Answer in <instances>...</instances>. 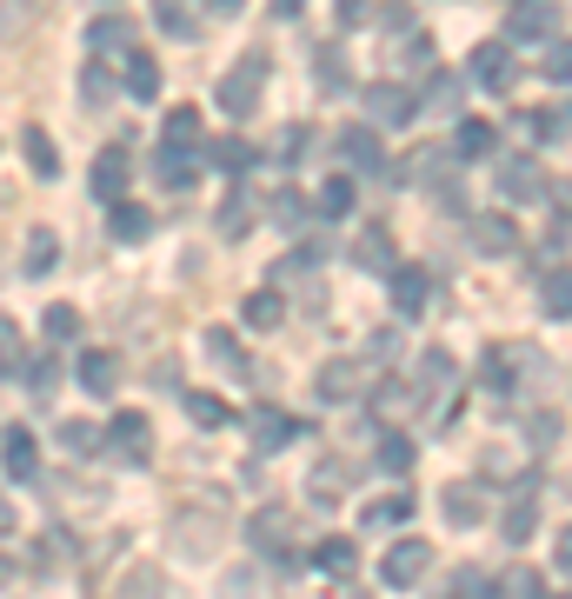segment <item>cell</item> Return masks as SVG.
<instances>
[{
    "mask_svg": "<svg viewBox=\"0 0 572 599\" xmlns=\"http://www.w3.org/2000/svg\"><path fill=\"white\" fill-rule=\"evenodd\" d=\"M200 140V107H173L167 113V147H193Z\"/></svg>",
    "mask_w": 572,
    "mask_h": 599,
    "instance_id": "cell-43",
    "label": "cell"
},
{
    "mask_svg": "<svg viewBox=\"0 0 572 599\" xmlns=\"http://www.w3.org/2000/svg\"><path fill=\"white\" fill-rule=\"evenodd\" d=\"M300 7H307V0H273V13H280V20H293Z\"/></svg>",
    "mask_w": 572,
    "mask_h": 599,
    "instance_id": "cell-59",
    "label": "cell"
},
{
    "mask_svg": "<svg viewBox=\"0 0 572 599\" xmlns=\"http://www.w3.org/2000/svg\"><path fill=\"white\" fill-rule=\"evenodd\" d=\"M506 33H513V40H553V33H560V7H553V0H520L513 20H506Z\"/></svg>",
    "mask_w": 572,
    "mask_h": 599,
    "instance_id": "cell-11",
    "label": "cell"
},
{
    "mask_svg": "<svg viewBox=\"0 0 572 599\" xmlns=\"http://www.w3.org/2000/svg\"><path fill=\"white\" fill-rule=\"evenodd\" d=\"M207 353H213L227 373H247V353L233 347V333H227V327H213V333H207Z\"/></svg>",
    "mask_w": 572,
    "mask_h": 599,
    "instance_id": "cell-46",
    "label": "cell"
},
{
    "mask_svg": "<svg viewBox=\"0 0 572 599\" xmlns=\"http://www.w3.org/2000/svg\"><path fill=\"white\" fill-rule=\"evenodd\" d=\"M340 160H353V167H367V173H387V153H380V133H373V127H347V133H340Z\"/></svg>",
    "mask_w": 572,
    "mask_h": 599,
    "instance_id": "cell-18",
    "label": "cell"
},
{
    "mask_svg": "<svg viewBox=\"0 0 572 599\" xmlns=\"http://www.w3.org/2000/svg\"><path fill=\"white\" fill-rule=\"evenodd\" d=\"M526 127H533L546 147H566V107H540V113H526Z\"/></svg>",
    "mask_w": 572,
    "mask_h": 599,
    "instance_id": "cell-44",
    "label": "cell"
},
{
    "mask_svg": "<svg viewBox=\"0 0 572 599\" xmlns=\"http://www.w3.org/2000/svg\"><path fill=\"white\" fill-rule=\"evenodd\" d=\"M260 93H267V53L253 47V53H240V60L220 73V113H227V120H247V113L260 107Z\"/></svg>",
    "mask_w": 572,
    "mask_h": 599,
    "instance_id": "cell-2",
    "label": "cell"
},
{
    "mask_svg": "<svg viewBox=\"0 0 572 599\" xmlns=\"http://www.w3.org/2000/svg\"><path fill=\"white\" fill-rule=\"evenodd\" d=\"M407 520H413V500H407V493H387V500H373V507H367V527H373V533L407 527Z\"/></svg>",
    "mask_w": 572,
    "mask_h": 599,
    "instance_id": "cell-36",
    "label": "cell"
},
{
    "mask_svg": "<svg viewBox=\"0 0 572 599\" xmlns=\"http://www.w3.org/2000/svg\"><path fill=\"white\" fill-rule=\"evenodd\" d=\"M520 473V453L513 447H486V480H513Z\"/></svg>",
    "mask_w": 572,
    "mask_h": 599,
    "instance_id": "cell-50",
    "label": "cell"
},
{
    "mask_svg": "<svg viewBox=\"0 0 572 599\" xmlns=\"http://www.w3.org/2000/svg\"><path fill=\"white\" fill-rule=\"evenodd\" d=\"M572 280H566V267H553L546 273V287H540V307H546V320H566L572 313V293H566Z\"/></svg>",
    "mask_w": 572,
    "mask_h": 599,
    "instance_id": "cell-40",
    "label": "cell"
},
{
    "mask_svg": "<svg viewBox=\"0 0 572 599\" xmlns=\"http://www.w3.org/2000/svg\"><path fill=\"white\" fill-rule=\"evenodd\" d=\"M500 193H506V200H546V167H540L533 153L500 160Z\"/></svg>",
    "mask_w": 572,
    "mask_h": 599,
    "instance_id": "cell-9",
    "label": "cell"
},
{
    "mask_svg": "<svg viewBox=\"0 0 572 599\" xmlns=\"http://www.w3.org/2000/svg\"><path fill=\"white\" fill-rule=\"evenodd\" d=\"M273 220H280V227H300V193H287V187H280V200H273Z\"/></svg>",
    "mask_w": 572,
    "mask_h": 599,
    "instance_id": "cell-56",
    "label": "cell"
},
{
    "mask_svg": "<svg viewBox=\"0 0 572 599\" xmlns=\"http://www.w3.org/2000/svg\"><path fill=\"white\" fill-rule=\"evenodd\" d=\"M107 233H113L120 247H140V240L153 233V213H147V207H133V200H113V213H107Z\"/></svg>",
    "mask_w": 572,
    "mask_h": 599,
    "instance_id": "cell-19",
    "label": "cell"
},
{
    "mask_svg": "<svg viewBox=\"0 0 572 599\" xmlns=\"http://www.w3.org/2000/svg\"><path fill=\"white\" fill-rule=\"evenodd\" d=\"M493 147H500V127L493 120H460V140H453L460 160H486Z\"/></svg>",
    "mask_w": 572,
    "mask_h": 599,
    "instance_id": "cell-29",
    "label": "cell"
},
{
    "mask_svg": "<svg viewBox=\"0 0 572 599\" xmlns=\"http://www.w3.org/2000/svg\"><path fill=\"white\" fill-rule=\"evenodd\" d=\"M7 580H13V560H0V587H7Z\"/></svg>",
    "mask_w": 572,
    "mask_h": 599,
    "instance_id": "cell-61",
    "label": "cell"
},
{
    "mask_svg": "<svg viewBox=\"0 0 572 599\" xmlns=\"http://www.w3.org/2000/svg\"><path fill=\"white\" fill-rule=\"evenodd\" d=\"M87 187H93V200H107V207H113V200H127V147H100V153H93V180H87Z\"/></svg>",
    "mask_w": 572,
    "mask_h": 599,
    "instance_id": "cell-10",
    "label": "cell"
},
{
    "mask_svg": "<svg viewBox=\"0 0 572 599\" xmlns=\"http://www.w3.org/2000/svg\"><path fill=\"white\" fill-rule=\"evenodd\" d=\"M373 380H380V367H373L367 353H340V360L320 367V400H327V407H353V400H367Z\"/></svg>",
    "mask_w": 572,
    "mask_h": 599,
    "instance_id": "cell-3",
    "label": "cell"
},
{
    "mask_svg": "<svg viewBox=\"0 0 572 599\" xmlns=\"http://www.w3.org/2000/svg\"><path fill=\"white\" fill-rule=\"evenodd\" d=\"M373 460H380V473L400 480V473L413 467V440H407V433H380V453H373Z\"/></svg>",
    "mask_w": 572,
    "mask_h": 599,
    "instance_id": "cell-39",
    "label": "cell"
},
{
    "mask_svg": "<svg viewBox=\"0 0 572 599\" xmlns=\"http://www.w3.org/2000/svg\"><path fill=\"white\" fill-rule=\"evenodd\" d=\"M53 260H60L53 227H33V233H27V253H20V273H27V280H47V273H53Z\"/></svg>",
    "mask_w": 572,
    "mask_h": 599,
    "instance_id": "cell-25",
    "label": "cell"
},
{
    "mask_svg": "<svg viewBox=\"0 0 572 599\" xmlns=\"http://www.w3.org/2000/svg\"><path fill=\"white\" fill-rule=\"evenodd\" d=\"M353 267H367V273L400 267V247H393V227H387V220H380V227H367V233L353 240Z\"/></svg>",
    "mask_w": 572,
    "mask_h": 599,
    "instance_id": "cell-12",
    "label": "cell"
},
{
    "mask_svg": "<svg viewBox=\"0 0 572 599\" xmlns=\"http://www.w3.org/2000/svg\"><path fill=\"white\" fill-rule=\"evenodd\" d=\"M240 7H247V0H207V13H220V20H233Z\"/></svg>",
    "mask_w": 572,
    "mask_h": 599,
    "instance_id": "cell-58",
    "label": "cell"
},
{
    "mask_svg": "<svg viewBox=\"0 0 572 599\" xmlns=\"http://www.w3.org/2000/svg\"><path fill=\"white\" fill-rule=\"evenodd\" d=\"M466 80L473 87H513V53H506V40H480L473 47V60H466Z\"/></svg>",
    "mask_w": 572,
    "mask_h": 599,
    "instance_id": "cell-8",
    "label": "cell"
},
{
    "mask_svg": "<svg viewBox=\"0 0 572 599\" xmlns=\"http://www.w3.org/2000/svg\"><path fill=\"white\" fill-rule=\"evenodd\" d=\"M353 560H360V553H353V540H340V533L313 547V573H327V580H347V573H353Z\"/></svg>",
    "mask_w": 572,
    "mask_h": 599,
    "instance_id": "cell-30",
    "label": "cell"
},
{
    "mask_svg": "<svg viewBox=\"0 0 572 599\" xmlns=\"http://www.w3.org/2000/svg\"><path fill=\"white\" fill-rule=\"evenodd\" d=\"M313 67H320V93H347V87H353V67H347L340 53H320Z\"/></svg>",
    "mask_w": 572,
    "mask_h": 599,
    "instance_id": "cell-45",
    "label": "cell"
},
{
    "mask_svg": "<svg viewBox=\"0 0 572 599\" xmlns=\"http://www.w3.org/2000/svg\"><path fill=\"white\" fill-rule=\"evenodd\" d=\"M213 160H220V167H233V173H240V167H247V160H253V153H247V140H220V147H213Z\"/></svg>",
    "mask_w": 572,
    "mask_h": 599,
    "instance_id": "cell-53",
    "label": "cell"
},
{
    "mask_svg": "<svg viewBox=\"0 0 572 599\" xmlns=\"http://www.w3.org/2000/svg\"><path fill=\"white\" fill-rule=\"evenodd\" d=\"M87 40H93L100 60H107V53H127V47H133V20H127V13H100V20L87 27Z\"/></svg>",
    "mask_w": 572,
    "mask_h": 599,
    "instance_id": "cell-22",
    "label": "cell"
},
{
    "mask_svg": "<svg viewBox=\"0 0 572 599\" xmlns=\"http://www.w3.org/2000/svg\"><path fill=\"white\" fill-rule=\"evenodd\" d=\"M0 533H13V500H0Z\"/></svg>",
    "mask_w": 572,
    "mask_h": 599,
    "instance_id": "cell-60",
    "label": "cell"
},
{
    "mask_svg": "<svg viewBox=\"0 0 572 599\" xmlns=\"http://www.w3.org/2000/svg\"><path fill=\"white\" fill-rule=\"evenodd\" d=\"M167 547H173V560H213L220 547H227V520L213 513V507H180L173 520H167Z\"/></svg>",
    "mask_w": 572,
    "mask_h": 599,
    "instance_id": "cell-1",
    "label": "cell"
},
{
    "mask_svg": "<svg viewBox=\"0 0 572 599\" xmlns=\"http://www.w3.org/2000/svg\"><path fill=\"white\" fill-rule=\"evenodd\" d=\"M526 440H533V447H553V440H560V413H533V420H526Z\"/></svg>",
    "mask_w": 572,
    "mask_h": 599,
    "instance_id": "cell-51",
    "label": "cell"
},
{
    "mask_svg": "<svg viewBox=\"0 0 572 599\" xmlns=\"http://www.w3.org/2000/svg\"><path fill=\"white\" fill-rule=\"evenodd\" d=\"M400 353V327H387V333H373V347H367V360L380 367V360H393Z\"/></svg>",
    "mask_w": 572,
    "mask_h": 599,
    "instance_id": "cell-54",
    "label": "cell"
},
{
    "mask_svg": "<svg viewBox=\"0 0 572 599\" xmlns=\"http://www.w3.org/2000/svg\"><path fill=\"white\" fill-rule=\"evenodd\" d=\"M440 599H500V580L480 573V567H460V573L446 580V593H440Z\"/></svg>",
    "mask_w": 572,
    "mask_h": 599,
    "instance_id": "cell-32",
    "label": "cell"
},
{
    "mask_svg": "<svg viewBox=\"0 0 572 599\" xmlns=\"http://www.w3.org/2000/svg\"><path fill=\"white\" fill-rule=\"evenodd\" d=\"M53 13V0H0V47H13V40H27L40 20Z\"/></svg>",
    "mask_w": 572,
    "mask_h": 599,
    "instance_id": "cell-13",
    "label": "cell"
},
{
    "mask_svg": "<svg viewBox=\"0 0 572 599\" xmlns=\"http://www.w3.org/2000/svg\"><path fill=\"white\" fill-rule=\"evenodd\" d=\"M287 533H293V520H287L280 507H267V513H253V520H247V540H253V553H267V560H280Z\"/></svg>",
    "mask_w": 572,
    "mask_h": 599,
    "instance_id": "cell-17",
    "label": "cell"
},
{
    "mask_svg": "<svg viewBox=\"0 0 572 599\" xmlns=\"http://www.w3.org/2000/svg\"><path fill=\"white\" fill-rule=\"evenodd\" d=\"M347 487H353V467H347V460H320V467L307 473V493H313V507H333Z\"/></svg>",
    "mask_w": 572,
    "mask_h": 599,
    "instance_id": "cell-21",
    "label": "cell"
},
{
    "mask_svg": "<svg viewBox=\"0 0 572 599\" xmlns=\"http://www.w3.org/2000/svg\"><path fill=\"white\" fill-rule=\"evenodd\" d=\"M40 327H47V333H53V340L67 347V340H80V307H67V300H53V307L40 313Z\"/></svg>",
    "mask_w": 572,
    "mask_h": 599,
    "instance_id": "cell-42",
    "label": "cell"
},
{
    "mask_svg": "<svg viewBox=\"0 0 572 599\" xmlns=\"http://www.w3.org/2000/svg\"><path fill=\"white\" fill-rule=\"evenodd\" d=\"M293 433H300V427H293L287 413H273V407L253 413V447H260V453H280V440H293Z\"/></svg>",
    "mask_w": 572,
    "mask_h": 599,
    "instance_id": "cell-31",
    "label": "cell"
},
{
    "mask_svg": "<svg viewBox=\"0 0 572 599\" xmlns=\"http://www.w3.org/2000/svg\"><path fill=\"white\" fill-rule=\"evenodd\" d=\"M0 360H20V327L13 320H0Z\"/></svg>",
    "mask_w": 572,
    "mask_h": 599,
    "instance_id": "cell-57",
    "label": "cell"
},
{
    "mask_svg": "<svg viewBox=\"0 0 572 599\" xmlns=\"http://www.w3.org/2000/svg\"><path fill=\"white\" fill-rule=\"evenodd\" d=\"M546 80L566 87V33H553V53H546Z\"/></svg>",
    "mask_w": 572,
    "mask_h": 599,
    "instance_id": "cell-52",
    "label": "cell"
},
{
    "mask_svg": "<svg viewBox=\"0 0 572 599\" xmlns=\"http://www.w3.org/2000/svg\"><path fill=\"white\" fill-rule=\"evenodd\" d=\"M440 513H446V527H480V520L493 513V493H486L480 480H453V487L440 493Z\"/></svg>",
    "mask_w": 572,
    "mask_h": 599,
    "instance_id": "cell-7",
    "label": "cell"
},
{
    "mask_svg": "<svg viewBox=\"0 0 572 599\" xmlns=\"http://www.w3.org/2000/svg\"><path fill=\"white\" fill-rule=\"evenodd\" d=\"M60 447H67L73 460H87V453H100V427H93V420H60Z\"/></svg>",
    "mask_w": 572,
    "mask_h": 599,
    "instance_id": "cell-38",
    "label": "cell"
},
{
    "mask_svg": "<svg viewBox=\"0 0 572 599\" xmlns=\"http://www.w3.org/2000/svg\"><path fill=\"white\" fill-rule=\"evenodd\" d=\"M27 387H33V400H53V387H60V360H33V367H27Z\"/></svg>",
    "mask_w": 572,
    "mask_h": 599,
    "instance_id": "cell-48",
    "label": "cell"
},
{
    "mask_svg": "<svg viewBox=\"0 0 572 599\" xmlns=\"http://www.w3.org/2000/svg\"><path fill=\"white\" fill-rule=\"evenodd\" d=\"M220 233H227V240H247V200H240V193L220 207Z\"/></svg>",
    "mask_w": 572,
    "mask_h": 599,
    "instance_id": "cell-49",
    "label": "cell"
},
{
    "mask_svg": "<svg viewBox=\"0 0 572 599\" xmlns=\"http://www.w3.org/2000/svg\"><path fill=\"white\" fill-rule=\"evenodd\" d=\"M187 420H193V427H227L233 407H227L220 393H187Z\"/></svg>",
    "mask_w": 572,
    "mask_h": 599,
    "instance_id": "cell-37",
    "label": "cell"
},
{
    "mask_svg": "<svg viewBox=\"0 0 572 599\" xmlns=\"http://www.w3.org/2000/svg\"><path fill=\"white\" fill-rule=\"evenodd\" d=\"M473 247L493 253V260H506V253L520 247V227H513L506 213H480V220H473Z\"/></svg>",
    "mask_w": 572,
    "mask_h": 599,
    "instance_id": "cell-15",
    "label": "cell"
},
{
    "mask_svg": "<svg viewBox=\"0 0 572 599\" xmlns=\"http://www.w3.org/2000/svg\"><path fill=\"white\" fill-rule=\"evenodd\" d=\"M320 213H327V220H340V213H353V180H347V173H333V180H320Z\"/></svg>",
    "mask_w": 572,
    "mask_h": 599,
    "instance_id": "cell-41",
    "label": "cell"
},
{
    "mask_svg": "<svg viewBox=\"0 0 572 599\" xmlns=\"http://www.w3.org/2000/svg\"><path fill=\"white\" fill-rule=\"evenodd\" d=\"M120 60H127V93H133V100H160V60L140 53V47H127Z\"/></svg>",
    "mask_w": 572,
    "mask_h": 599,
    "instance_id": "cell-23",
    "label": "cell"
},
{
    "mask_svg": "<svg viewBox=\"0 0 572 599\" xmlns=\"http://www.w3.org/2000/svg\"><path fill=\"white\" fill-rule=\"evenodd\" d=\"M0 373H7V360H0Z\"/></svg>",
    "mask_w": 572,
    "mask_h": 599,
    "instance_id": "cell-63",
    "label": "cell"
},
{
    "mask_svg": "<svg viewBox=\"0 0 572 599\" xmlns=\"http://www.w3.org/2000/svg\"><path fill=\"white\" fill-rule=\"evenodd\" d=\"M367 400H373L380 413H413V407H420V393H413L407 380H373V387H367Z\"/></svg>",
    "mask_w": 572,
    "mask_h": 599,
    "instance_id": "cell-34",
    "label": "cell"
},
{
    "mask_svg": "<svg viewBox=\"0 0 572 599\" xmlns=\"http://www.w3.org/2000/svg\"><path fill=\"white\" fill-rule=\"evenodd\" d=\"M153 27L167 40H200V20H193V0H153Z\"/></svg>",
    "mask_w": 572,
    "mask_h": 599,
    "instance_id": "cell-28",
    "label": "cell"
},
{
    "mask_svg": "<svg viewBox=\"0 0 572 599\" xmlns=\"http://www.w3.org/2000/svg\"><path fill=\"white\" fill-rule=\"evenodd\" d=\"M413 113H420L413 87H400V80H373V87H367V120H373V127H407Z\"/></svg>",
    "mask_w": 572,
    "mask_h": 599,
    "instance_id": "cell-6",
    "label": "cell"
},
{
    "mask_svg": "<svg viewBox=\"0 0 572 599\" xmlns=\"http://www.w3.org/2000/svg\"><path fill=\"white\" fill-rule=\"evenodd\" d=\"M20 153H27L33 180H53L60 173V153H53V133L47 127H20Z\"/></svg>",
    "mask_w": 572,
    "mask_h": 599,
    "instance_id": "cell-24",
    "label": "cell"
},
{
    "mask_svg": "<svg viewBox=\"0 0 572 599\" xmlns=\"http://www.w3.org/2000/svg\"><path fill=\"white\" fill-rule=\"evenodd\" d=\"M100 440H107V453H113L120 467H147V460H153V420H147V413H133V407H127V413H113Z\"/></svg>",
    "mask_w": 572,
    "mask_h": 599,
    "instance_id": "cell-4",
    "label": "cell"
},
{
    "mask_svg": "<svg viewBox=\"0 0 572 599\" xmlns=\"http://www.w3.org/2000/svg\"><path fill=\"white\" fill-rule=\"evenodd\" d=\"M80 387L107 400V393L120 387V353H107V347H87V353H80Z\"/></svg>",
    "mask_w": 572,
    "mask_h": 599,
    "instance_id": "cell-16",
    "label": "cell"
},
{
    "mask_svg": "<svg viewBox=\"0 0 572 599\" xmlns=\"http://www.w3.org/2000/svg\"><path fill=\"white\" fill-rule=\"evenodd\" d=\"M387 273H393V307H400V313H427L433 273H427V267H387Z\"/></svg>",
    "mask_w": 572,
    "mask_h": 599,
    "instance_id": "cell-14",
    "label": "cell"
},
{
    "mask_svg": "<svg viewBox=\"0 0 572 599\" xmlns=\"http://www.w3.org/2000/svg\"><path fill=\"white\" fill-rule=\"evenodd\" d=\"M0 467H7V480H33V473H40V453H33V433H20V427H7V440H0Z\"/></svg>",
    "mask_w": 572,
    "mask_h": 599,
    "instance_id": "cell-20",
    "label": "cell"
},
{
    "mask_svg": "<svg viewBox=\"0 0 572 599\" xmlns=\"http://www.w3.org/2000/svg\"><path fill=\"white\" fill-rule=\"evenodd\" d=\"M280 320H287V300H280L273 287L247 293V327H260V333H267V327H280Z\"/></svg>",
    "mask_w": 572,
    "mask_h": 599,
    "instance_id": "cell-35",
    "label": "cell"
},
{
    "mask_svg": "<svg viewBox=\"0 0 572 599\" xmlns=\"http://www.w3.org/2000/svg\"><path fill=\"white\" fill-rule=\"evenodd\" d=\"M427 567H433V547L407 533V540H393V547H387V560H380V580H387L393 593H407V587H420V580H427Z\"/></svg>",
    "mask_w": 572,
    "mask_h": 599,
    "instance_id": "cell-5",
    "label": "cell"
},
{
    "mask_svg": "<svg viewBox=\"0 0 572 599\" xmlns=\"http://www.w3.org/2000/svg\"><path fill=\"white\" fill-rule=\"evenodd\" d=\"M153 167H160V180H167L173 193H187V187H193V147H160V160H153Z\"/></svg>",
    "mask_w": 572,
    "mask_h": 599,
    "instance_id": "cell-33",
    "label": "cell"
},
{
    "mask_svg": "<svg viewBox=\"0 0 572 599\" xmlns=\"http://www.w3.org/2000/svg\"><path fill=\"white\" fill-rule=\"evenodd\" d=\"M540 599H566V593H540Z\"/></svg>",
    "mask_w": 572,
    "mask_h": 599,
    "instance_id": "cell-62",
    "label": "cell"
},
{
    "mask_svg": "<svg viewBox=\"0 0 572 599\" xmlns=\"http://www.w3.org/2000/svg\"><path fill=\"white\" fill-rule=\"evenodd\" d=\"M500 533H506V547H526V540L540 533V500H533V493H520V500L500 513Z\"/></svg>",
    "mask_w": 572,
    "mask_h": 599,
    "instance_id": "cell-27",
    "label": "cell"
},
{
    "mask_svg": "<svg viewBox=\"0 0 572 599\" xmlns=\"http://www.w3.org/2000/svg\"><path fill=\"white\" fill-rule=\"evenodd\" d=\"M427 100H433V107H440V113H453V107H460V80H453V73H446V67H440V73H433V80H427Z\"/></svg>",
    "mask_w": 572,
    "mask_h": 599,
    "instance_id": "cell-47",
    "label": "cell"
},
{
    "mask_svg": "<svg viewBox=\"0 0 572 599\" xmlns=\"http://www.w3.org/2000/svg\"><path fill=\"white\" fill-rule=\"evenodd\" d=\"M407 20H413L407 0H387V7H380V27H387V33H407Z\"/></svg>",
    "mask_w": 572,
    "mask_h": 599,
    "instance_id": "cell-55",
    "label": "cell"
},
{
    "mask_svg": "<svg viewBox=\"0 0 572 599\" xmlns=\"http://www.w3.org/2000/svg\"><path fill=\"white\" fill-rule=\"evenodd\" d=\"M453 387H460V360H453V353H440V347H433V353H427V360H420V387H413V393H440V400H446V393H453Z\"/></svg>",
    "mask_w": 572,
    "mask_h": 599,
    "instance_id": "cell-26",
    "label": "cell"
}]
</instances>
